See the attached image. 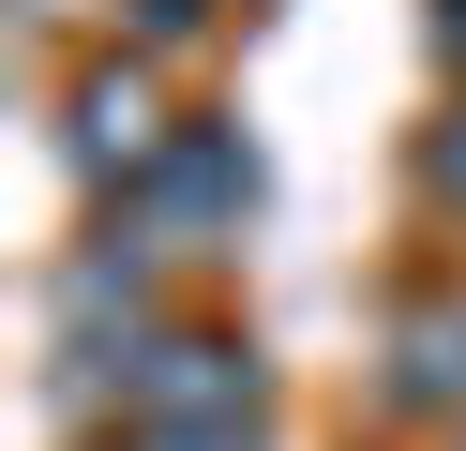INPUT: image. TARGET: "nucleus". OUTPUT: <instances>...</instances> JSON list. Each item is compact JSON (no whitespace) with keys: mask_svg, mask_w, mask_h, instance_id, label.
<instances>
[{"mask_svg":"<svg viewBox=\"0 0 466 451\" xmlns=\"http://www.w3.org/2000/svg\"><path fill=\"white\" fill-rule=\"evenodd\" d=\"M436 196H466V120H451V136H436Z\"/></svg>","mask_w":466,"mask_h":451,"instance_id":"423d86ee","label":"nucleus"},{"mask_svg":"<svg viewBox=\"0 0 466 451\" xmlns=\"http://www.w3.org/2000/svg\"><path fill=\"white\" fill-rule=\"evenodd\" d=\"M211 210H256V150H226V136H181L151 166V226H211Z\"/></svg>","mask_w":466,"mask_h":451,"instance_id":"f03ea898","label":"nucleus"},{"mask_svg":"<svg viewBox=\"0 0 466 451\" xmlns=\"http://www.w3.org/2000/svg\"><path fill=\"white\" fill-rule=\"evenodd\" d=\"M76 166H151V90H136V76L76 90Z\"/></svg>","mask_w":466,"mask_h":451,"instance_id":"7ed1b4c3","label":"nucleus"},{"mask_svg":"<svg viewBox=\"0 0 466 451\" xmlns=\"http://www.w3.org/2000/svg\"><path fill=\"white\" fill-rule=\"evenodd\" d=\"M136 451H256L241 421H196V436H136Z\"/></svg>","mask_w":466,"mask_h":451,"instance_id":"39448f33","label":"nucleus"},{"mask_svg":"<svg viewBox=\"0 0 466 451\" xmlns=\"http://www.w3.org/2000/svg\"><path fill=\"white\" fill-rule=\"evenodd\" d=\"M256 376L241 346H211V331H151V361H136V436H196V421H241Z\"/></svg>","mask_w":466,"mask_h":451,"instance_id":"f257e3e1","label":"nucleus"},{"mask_svg":"<svg viewBox=\"0 0 466 451\" xmlns=\"http://www.w3.org/2000/svg\"><path fill=\"white\" fill-rule=\"evenodd\" d=\"M406 406H466V301L406 316Z\"/></svg>","mask_w":466,"mask_h":451,"instance_id":"20e7f679","label":"nucleus"}]
</instances>
